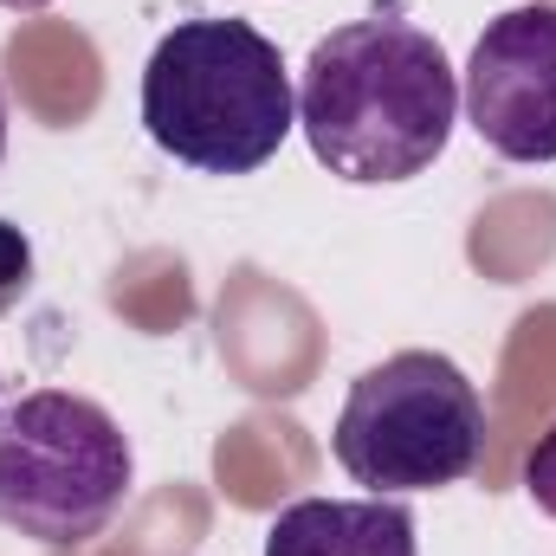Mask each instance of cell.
I'll use <instances>...</instances> for the list:
<instances>
[{"label":"cell","mask_w":556,"mask_h":556,"mask_svg":"<svg viewBox=\"0 0 556 556\" xmlns=\"http://www.w3.org/2000/svg\"><path fill=\"white\" fill-rule=\"evenodd\" d=\"M459 124V78L433 33L369 13L324 33L298 78V130L311 155L356 188L427 175Z\"/></svg>","instance_id":"obj_1"},{"label":"cell","mask_w":556,"mask_h":556,"mask_svg":"<svg viewBox=\"0 0 556 556\" xmlns=\"http://www.w3.org/2000/svg\"><path fill=\"white\" fill-rule=\"evenodd\" d=\"M142 130L201 175H253L298 130V91L260 26L181 20L142 65Z\"/></svg>","instance_id":"obj_2"},{"label":"cell","mask_w":556,"mask_h":556,"mask_svg":"<svg viewBox=\"0 0 556 556\" xmlns=\"http://www.w3.org/2000/svg\"><path fill=\"white\" fill-rule=\"evenodd\" d=\"M130 472L124 427L85 395L33 389L0 408V525L46 551L91 544L124 511Z\"/></svg>","instance_id":"obj_3"},{"label":"cell","mask_w":556,"mask_h":556,"mask_svg":"<svg viewBox=\"0 0 556 556\" xmlns=\"http://www.w3.org/2000/svg\"><path fill=\"white\" fill-rule=\"evenodd\" d=\"M330 446L337 466L356 485H369V498L440 492L479 466L485 402L453 356L402 350L350 382Z\"/></svg>","instance_id":"obj_4"},{"label":"cell","mask_w":556,"mask_h":556,"mask_svg":"<svg viewBox=\"0 0 556 556\" xmlns=\"http://www.w3.org/2000/svg\"><path fill=\"white\" fill-rule=\"evenodd\" d=\"M466 124L505 162H556V7L525 0L485 20L466 59Z\"/></svg>","instance_id":"obj_5"},{"label":"cell","mask_w":556,"mask_h":556,"mask_svg":"<svg viewBox=\"0 0 556 556\" xmlns=\"http://www.w3.org/2000/svg\"><path fill=\"white\" fill-rule=\"evenodd\" d=\"M266 556H420L402 498H298L266 531Z\"/></svg>","instance_id":"obj_6"},{"label":"cell","mask_w":556,"mask_h":556,"mask_svg":"<svg viewBox=\"0 0 556 556\" xmlns=\"http://www.w3.org/2000/svg\"><path fill=\"white\" fill-rule=\"evenodd\" d=\"M26 291H33V240H26L13 220H0V317H7Z\"/></svg>","instance_id":"obj_7"},{"label":"cell","mask_w":556,"mask_h":556,"mask_svg":"<svg viewBox=\"0 0 556 556\" xmlns=\"http://www.w3.org/2000/svg\"><path fill=\"white\" fill-rule=\"evenodd\" d=\"M525 492H531V505L556 518V427L551 433H538V446H531V459H525Z\"/></svg>","instance_id":"obj_8"},{"label":"cell","mask_w":556,"mask_h":556,"mask_svg":"<svg viewBox=\"0 0 556 556\" xmlns=\"http://www.w3.org/2000/svg\"><path fill=\"white\" fill-rule=\"evenodd\" d=\"M7 13H39V7H52V0H0Z\"/></svg>","instance_id":"obj_9"},{"label":"cell","mask_w":556,"mask_h":556,"mask_svg":"<svg viewBox=\"0 0 556 556\" xmlns=\"http://www.w3.org/2000/svg\"><path fill=\"white\" fill-rule=\"evenodd\" d=\"M0 155H7V104H0Z\"/></svg>","instance_id":"obj_10"}]
</instances>
